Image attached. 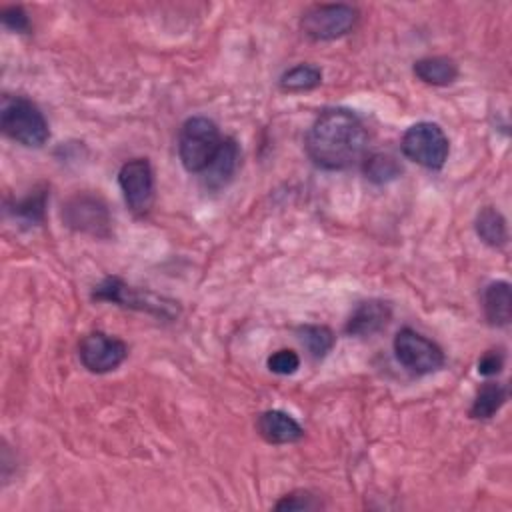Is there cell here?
<instances>
[{
  "label": "cell",
  "instance_id": "cell-1",
  "mask_svg": "<svg viewBox=\"0 0 512 512\" xmlns=\"http://www.w3.org/2000/svg\"><path fill=\"white\" fill-rule=\"evenodd\" d=\"M368 132L364 122L348 108L322 110L306 132V154L322 170H346L366 152Z\"/></svg>",
  "mask_w": 512,
  "mask_h": 512
},
{
  "label": "cell",
  "instance_id": "cell-2",
  "mask_svg": "<svg viewBox=\"0 0 512 512\" xmlns=\"http://www.w3.org/2000/svg\"><path fill=\"white\" fill-rule=\"evenodd\" d=\"M0 128L10 140L26 148H40L50 138L44 114L32 100L24 96H4L0 108Z\"/></svg>",
  "mask_w": 512,
  "mask_h": 512
},
{
  "label": "cell",
  "instance_id": "cell-3",
  "mask_svg": "<svg viewBox=\"0 0 512 512\" xmlns=\"http://www.w3.org/2000/svg\"><path fill=\"white\" fill-rule=\"evenodd\" d=\"M222 144L216 122L206 116H192L184 120L178 132V156L190 174H202L214 160Z\"/></svg>",
  "mask_w": 512,
  "mask_h": 512
},
{
  "label": "cell",
  "instance_id": "cell-4",
  "mask_svg": "<svg viewBox=\"0 0 512 512\" xmlns=\"http://www.w3.org/2000/svg\"><path fill=\"white\" fill-rule=\"evenodd\" d=\"M92 296L96 300L112 302V304L132 308V310H142V312H148V314H154V316H160V318H166V320H172V318L178 316V306H176L174 300H168V298L158 296V294H154L150 290H144V288L128 286L126 282H122L116 276L104 278L96 286Z\"/></svg>",
  "mask_w": 512,
  "mask_h": 512
},
{
  "label": "cell",
  "instance_id": "cell-5",
  "mask_svg": "<svg viewBox=\"0 0 512 512\" xmlns=\"http://www.w3.org/2000/svg\"><path fill=\"white\" fill-rule=\"evenodd\" d=\"M400 148L408 160L428 170H440L450 154L448 136L436 122H416L406 128Z\"/></svg>",
  "mask_w": 512,
  "mask_h": 512
},
{
  "label": "cell",
  "instance_id": "cell-6",
  "mask_svg": "<svg viewBox=\"0 0 512 512\" xmlns=\"http://www.w3.org/2000/svg\"><path fill=\"white\" fill-rule=\"evenodd\" d=\"M358 20V10L350 4H314L302 18L300 28L312 40H336L346 36Z\"/></svg>",
  "mask_w": 512,
  "mask_h": 512
},
{
  "label": "cell",
  "instance_id": "cell-7",
  "mask_svg": "<svg viewBox=\"0 0 512 512\" xmlns=\"http://www.w3.org/2000/svg\"><path fill=\"white\" fill-rule=\"evenodd\" d=\"M392 346L396 360L412 374H430L444 366L442 348L412 328L398 330Z\"/></svg>",
  "mask_w": 512,
  "mask_h": 512
},
{
  "label": "cell",
  "instance_id": "cell-8",
  "mask_svg": "<svg viewBox=\"0 0 512 512\" xmlns=\"http://www.w3.org/2000/svg\"><path fill=\"white\" fill-rule=\"evenodd\" d=\"M62 222L82 234L106 238L110 236V212L100 196L78 192L62 204Z\"/></svg>",
  "mask_w": 512,
  "mask_h": 512
},
{
  "label": "cell",
  "instance_id": "cell-9",
  "mask_svg": "<svg viewBox=\"0 0 512 512\" xmlns=\"http://www.w3.org/2000/svg\"><path fill=\"white\" fill-rule=\"evenodd\" d=\"M118 186L134 214H146L154 202V172L148 158H132L118 170Z\"/></svg>",
  "mask_w": 512,
  "mask_h": 512
},
{
  "label": "cell",
  "instance_id": "cell-10",
  "mask_svg": "<svg viewBox=\"0 0 512 512\" xmlns=\"http://www.w3.org/2000/svg\"><path fill=\"white\" fill-rule=\"evenodd\" d=\"M78 356L88 372L106 374L126 360L128 346L124 340L106 332H90L80 340Z\"/></svg>",
  "mask_w": 512,
  "mask_h": 512
},
{
  "label": "cell",
  "instance_id": "cell-11",
  "mask_svg": "<svg viewBox=\"0 0 512 512\" xmlns=\"http://www.w3.org/2000/svg\"><path fill=\"white\" fill-rule=\"evenodd\" d=\"M390 318H392L390 304L384 300H378V298H370V300L360 302L352 310V314L346 320L344 332L348 336H356V338L374 336L388 326Z\"/></svg>",
  "mask_w": 512,
  "mask_h": 512
},
{
  "label": "cell",
  "instance_id": "cell-12",
  "mask_svg": "<svg viewBox=\"0 0 512 512\" xmlns=\"http://www.w3.org/2000/svg\"><path fill=\"white\" fill-rule=\"evenodd\" d=\"M256 430L268 444H294L304 438V428L282 410H266L256 418Z\"/></svg>",
  "mask_w": 512,
  "mask_h": 512
},
{
  "label": "cell",
  "instance_id": "cell-13",
  "mask_svg": "<svg viewBox=\"0 0 512 512\" xmlns=\"http://www.w3.org/2000/svg\"><path fill=\"white\" fill-rule=\"evenodd\" d=\"M240 166V146L234 138H224L214 160L202 172V182L210 190H220L228 186Z\"/></svg>",
  "mask_w": 512,
  "mask_h": 512
},
{
  "label": "cell",
  "instance_id": "cell-14",
  "mask_svg": "<svg viewBox=\"0 0 512 512\" xmlns=\"http://www.w3.org/2000/svg\"><path fill=\"white\" fill-rule=\"evenodd\" d=\"M482 308L488 324L508 326L512 318V292L506 280L490 282L482 292Z\"/></svg>",
  "mask_w": 512,
  "mask_h": 512
},
{
  "label": "cell",
  "instance_id": "cell-15",
  "mask_svg": "<svg viewBox=\"0 0 512 512\" xmlns=\"http://www.w3.org/2000/svg\"><path fill=\"white\" fill-rule=\"evenodd\" d=\"M414 76L430 86H448L452 84L460 70L458 64L448 56H426L414 62Z\"/></svg>",
  "mask_w": 512,
  "mask_h": 512
},
{
  "label": "cell",
  "instance_id": "cell-16",
  "mask_svg": "<svg viewBox=\"0 0 512 512\" xmlns=\"http://www.w3.org/2000/svg\"><path fill=\"white\" fill-rule=\"evenodd\" d=\"M478 238L490 248H502L508 242V226L502 212L494 206H484L474 220Z\"/></svg>",
  "mask_w": 512,
  "mask_h": 512
},
{
  "label": "cell",
  "instance_id": "cell-17",
  "mask_svg": "<svg viewBox=\"0 0 512 512\" xmlns=\"http://www.w3.org/2000/svg\"><path fill=\"white\" fill-rule=\"evenodd\" d=\"M508 400V388L500 382H484L470 406V418L488 420L492 418Z\"/></svg>",
  "mask_w": 512,
  "mask_h": 512
},
{
  "label": "cell",
  "instance_id": "cell-18",
  "mask_svg": "<svg viewBox=\"0 0 512 512\" xmlns=\"http://www.w3.org/2000/svg\"><path fill=\"white\" fill-rule=\"evenodd\" d=\"M278 84L284 92H308L322 84V70L314 64H296L280 76Z\"/></svg>",
  "mask_w": 512,
  "mask_h": 512
},
{
  "label": "cell",
  "instance_id": "cell-19",
  "mask_svg": "<svg viewBox=\"0 0 512 512\" xmlns=\"http://www.w3.org/2000/svg\"><path fill=\"white\" fill-rule=\"evenodd\" d=\"M298 340L306 348V352L314 358L320 360L324 358L332 346H334V334L328 326L320 324H304L298 328Z\"/></svg>",
  "mask_w": 512,
  "mask_h": 512
},
{
  "label": "cell",
  "instance_id": "cell-20",
  "mask_svg": "<svg viewBox=\"0 0 512 512\" xmlns=\"http://www.w3.org/2000/svg\"><path fill=\"white\" fill-rule=\"evenodd\" d=\"M364 176L374 184H386L390 180H396L402 172L398 160L390 154H372L364 160Z\"/></svg>",
  "mask_w": 512,
  "mask_h": 512
},
{
  "label": "cell",
  "instance_id": "cell-21",
  "mask_svg": "<svg viewBox=\"0 0 512 512\" xmlns=\"http://www.w3.org/2000/svg\"><path fill=\"white\" fill-rule=\"evenodd\" d=\"M46 198H48V190L46 188H38V190L26 194L22 200L14 202L12 214L18 216L20 220L28 222V224H40L44 220Z\"/></svg>",
  "mask_w": 512,
  "mask_h": 512
},
{
  "label": "cell",
  "instance_id": "cell-22",
  "mask_svg": "<svg viewBox=\"0 0 512 512\" xmlns=\"http://www.w3.org/2000/svg\"><path fill=\"white\" fill-rule=\"evenodd\" d=\"M324 504L320 498L308 490H294L284 494L276 504L274 510H320Z\"/></svg>",
  "mask_w": 512,
  "mask_h": 512
},
{
  "label": "cell",
  "instance_id": "cell-23",
  "mask_svg": "<svg viewBox=\"0 0 512 512\" xmlns=\"http://www.w3.org/2000/svg\"><path fill=\"white\" fill-rule=\"evenodd\" d=\"M300 368V356L290 348H280L268 356V370L280 376H290Z\"/></svg>",
  "mask_w": 512,
  "mask_h": 512
},
{
  "label": "cell",
  "instance_id": "cell-24",
  "mask_svg": "<svg viewBox=\"0 0 512 512\" xmlns=\"http://www.w3.org/2000/svg\"><path fill=\"white\" fill-rule=\"evenodd\" d=\"M0 20L12 32H28L30 30V20L22 6H4L0 10Z\"/></svg>",
  "mask_w": 512,
  "mask_h": 512
},
{
  "label": "cell",
  "instance_id": "cell-25",
  "mask_svg": "<svg viewBox=\"0 0 512 512\" xmlns=\"http://www.w3.org/2000/svg\"><path fill=\"white\" fill-rule=\"evenodd\" d=\"M504 368V352L502 350H488L478 360V374L482 376H496Z\"/></svg>",
  "mask_w": 512,
  "mask_h": 512
}]
</instances>
